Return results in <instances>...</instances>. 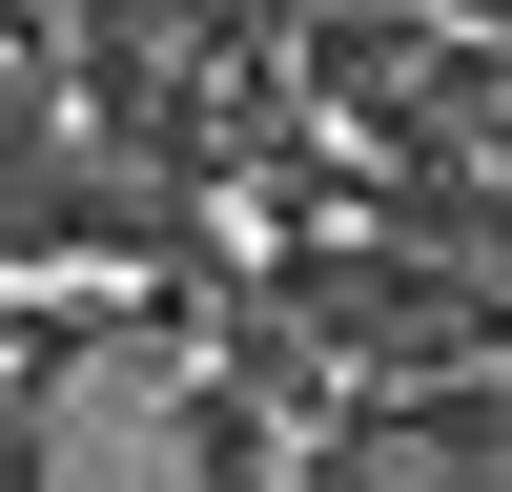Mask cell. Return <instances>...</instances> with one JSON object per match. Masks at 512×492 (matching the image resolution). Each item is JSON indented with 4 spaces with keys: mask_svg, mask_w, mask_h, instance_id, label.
Wrapping results in <instances>:
<instances>
[{
    "mask_svg": "<svg viewBox=\"0 0 512 492\" xmlns=\"http://www.w3.org/2000/svg\"><path fill=\"white\" fill-rule=\"evenodd\" d=\"M0 492H62V390L41 369H0Z\"/></svg>",
    "mask_w": 512,
    "mask_h": 492,
    "instance_id": "cell-1",
    "label": "cell"
}]
</instances>
